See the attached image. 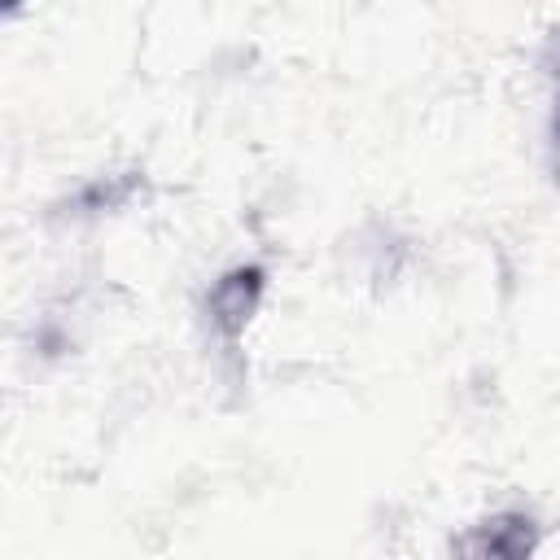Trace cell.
Instances as JSON below:
<instances>
[{"instance_id":"obj_1","label":"cell","mask_w":560,"mask_h":560,"mask_svg":"<svg viewBox=\"0 0 560 560\" xmlns=\"http://www.w3.org/2000/svg\"><path fill=\"white\" fill-rule=\"evenodd\" d=\"M262 289H267V271L262 267H232L214 280V289L206 293V311H210V324L219 328V337L228 346L241 341L245 324L254 319L258 302H262Z\"/></svg>"},{"instance_id":"obj_2","label":"cell","mask_w":560,"mask_h":560,"mask_svg":"<svg viewBox=\"0 0 560 560\" xmlns=\"http://www.w3.org/2000/svg\"><path fill=\"white\" fill-rule=\"evenodd\" d=\"M455 547L468 551V556L521 560V556H529V551L538 547V525H534V516H525V512H499V516L481 521L468 538H459Z\"/></svg>"},{"instance_id":"obj_3","label":"cell","mask_w":560,"mask_h":560,"mask_svg":"<svg viewBox=\"0 0 560 560\" xmlns=\"http://www.w3.org/2000/svg\"><path fill=\"white\" fill-rule=\"evenodd\" d=\"M551 136H556V171H560V109H556V131Z\"/></svg>"}]
</instances>
